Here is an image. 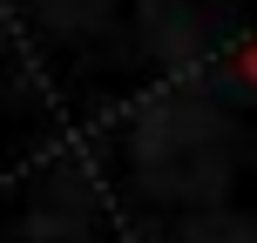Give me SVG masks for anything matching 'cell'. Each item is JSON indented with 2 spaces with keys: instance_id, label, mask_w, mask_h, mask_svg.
Masks as SVG:
<instances>
[{
  "instance_id": "obj_1",
  "label": "cell",
  "mask_w": 257,
  "mask_h": 243,
  "mask_svg": "<svg viewBox=\"0 0 257 243\" xmlns=\"http://www.w3.org/2000/svg\"><path fill=\"white\" fill-rule=\"evenodd\" d=\"M250 81H257V54H250Z\"/></svg>"
}]
</instances>
